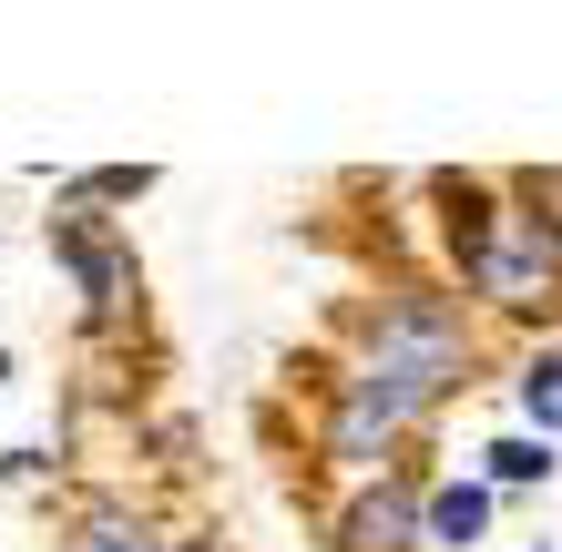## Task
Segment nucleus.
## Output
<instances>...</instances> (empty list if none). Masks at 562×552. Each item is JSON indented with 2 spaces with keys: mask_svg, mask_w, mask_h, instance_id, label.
<instances>
[{
  "mask_svg": "<svg viewBox=\"0 0 562 552\" xmlns=\"http://www.w3.org/2000/svg\"><path fill=\"white\" fill-rule=\"evenodd\" d=\"M471 379V317H460L440 286H389V297L358 317V359H348V388L379 399L389 419H429L450 388Z\"/></svg>",
  "mask_w": 562,
  "mask_h": 552,
  "instance_id": "nucleus-1",
  "label": "nucleus"
},
{
  "mask_svg": "<svg viewBox=\"0 0 562 552\" xmlns=\"http://www.w3.org/2000/svg\"><path fill=\"white\" fill-rule=\"evenodd\" d=\"M460 286L491 307H521V317H552L562 307V225H552V194H512V205H491V225L471 236L460 256Z\"/></svg>",
  "mask_w": 562,
  "mask_h": 552,
  "instance_id": "nucleus-2",
  "label": "nucleus"
},
{
  "mask_svg": "<svg viewBox=\"0 0 562 552\" xmlns=\"http://www.w3.org/2000/svg\"><path fill=\"white\" fill-rule=\"evenodd\" d=\"M52 256L72 267V286H82V317H92V328H123V317H134L144 277H134V246H123V236H103L92 215H72V205H61V215H52Z\"/></svg>",
  "mask_w": 562,
  "mask_h": 552,
  "instance_id": "nucleus-3",
  "label": "nucleus"
},
{
  "mask_svg": "<svg viewBox=\"0 0 562 552\" xmlns=\"http://www.w3.org/2000/svg\"><path fill=\"white\" fill-rule=\"evenodd\" d=\"M327 552H419V481L409 471L358 481L348 511L327 522Z\"/></svg>",
  "mask_w": 562,
  "mask_h": 552,
  "instance_id": "nucleus-4",
  "label": "nucleus"
},
{
  "mask_svg": "<svg viewBox=\"0 0 562 552\" xmlns=\"http://www.w3.org/2000/svg\"><path fill=\"white\" fill-rule=\"evenodd\" d=\"M389 450H400V419H389L379 399H358V388L338 379V388H327V461L358 471V481H379Z\"/></svg>",
  "mask_w": 562,
  "mask_h": 552,
  "instance_id": "nucleus-5",
  "label": "nucleus"
},
{
  "mask_svg": "<svg viewBox=\"0 0 562 552\" xmlns=\"http://www.w3.org/2000/svg\"><path fill=\"white\" fill-rule=\"evenodd\" d=\"M491 532V481H440V492H419V542H460L471 552Z\"/></svg>",
  "mask_w": 562,
  "mask_h": 552,
  "instance_id": "nucleus-6",
  "label": "nucleus"
},
{
  "mask_svg": "<svg viewBox=\"0 0 562 552\" xmlns=\"http://www.w3.org/2000/svg\"><path fill=\"white\" fill-rule=\"evenodd\" d=\"M61 552H164V542H154V522L134 502H82L72 532H61Z\"/></svg>",
  "mask_w": 562,
  "mask_h": 552,
  "instance_id": "nucleus-7",
  "label": "nucleus"
},
{
  "mask_svg": "<svg viewBox=\"0 0 562 552\" xmlns=\"http://www.w3.org/2000/svg\"><path fill=\"white\" fill-rule=\"evenodd\" d=\"M134 194H154V165H103V174H72L61 184V205H134Z\"/></svg>",
  "mask_w": 562,
  "mask_h": 552,
  "instance_id": "nucleus-8",
  "label": "nucleus"
},
{
  "mask_svg": "<svg viewBox=\"0 0 562 552\" xmlns=\"http://www.w3.org/2000/svg\"><path fill=\"white\" fill-rule=\"evenodd\" d=\"M521 409H532V440H552V430H562V348L521 359Z\"/></svg>",
  "mask_w": 562,
  "mask_h": 552,
  "instance_id": "nucleus-9",
  "label": "nucleus"
},
{
  "mask_svg": "<svg viewBox=\"0 0 562 552\" xmlns=\"http://www.w3.org/2000/svg\"><path fill=\"white\" fill-rule=\"evenodd\" d=\"M481 461H491V481H502V492H521V481H552V440H532V430H512V440H491Z\"/></svg>",
  "mask_w": 562,
  "mask_h": 552,
  "instance_id": "nucleus-10",
  "label": "nucleus"
},
{
  "mask_svg": "<svg viewBox=\"0 0 562 552\" xmlns=\"http://www.w3.org/2000/svg\"><path fill=\"white\" fill-rule=\"evenodd\" d=\"M175 552H225V542H175Z\"/></svg>",
  "mask_w": 562,
  "mask_h": 552,
  "instance_id": "nucleus-11",
  "label": "nucleus"
},
{
  "mask_svg": "<svg viewBox=\"0 0 562 552\" xmlns=\"http://www.w3.org/2000/svg\"><path fill=\"white\" fill-rule=\"evenodd\" d=\"M552 205H562V184H552ZM552 225H562V215H552Z\"/></svg>",
  "mask_w": 562,
  "mask_h": 552,
  "instance_id": "nucleus-12",
  "label": "nucleus"
}]
</instances>
